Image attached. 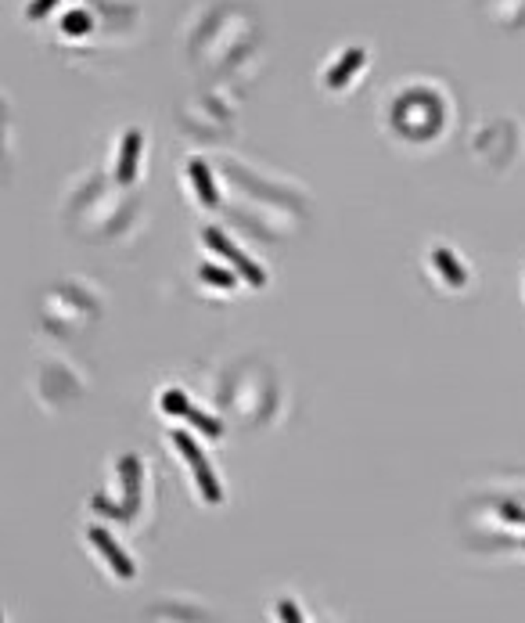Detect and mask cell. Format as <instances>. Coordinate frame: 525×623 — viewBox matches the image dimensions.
I'll return each mask as SVG.
<instances>
[{
    "label": "cell",
    "mask_w": 525,
    "mask_h": 623,
    "mask_svg": "<svg viewBox=\"0 0 525 623\" xmlns=\"http://www.w3.org/2000/svg\"><path fill=\"white\" fill-rule=\"evenodd\" d=\"M432 263H436V271L446 274L450 285H465V281H468V271L457 263V256H453L450 249H436V252H432Z\"/></svg>",
    "instance_id": "8992f818"
},
{
    "label": "cell",
    "mask_w": 525,
    "mask_h": 623,
    "mask_svg": "<svg viewBox=\"0 0 525 623\" xmlns=\"http://www.w3.org/2000/svg\"><path fill=\"white\" fill-rule=\"evenodd\" d=\"M360 62H363V54H360V51L346 54V58H342V69H335V72L328 76V79H331V86H342V79H346V76H349V72H353Z\"/></svg>",
    "instance_id": "52a82bcc"
},
{
    "label": "cell",
    "mask_w": 525,
    "mask_h": 623,
    "mask_svg": "<svg viewBox=\"0 0 525 623\" xmlns=\"http://www.w3.org/2000/svg\"><path fill=\"white\" fill-rule=\"evenodd\" d=\"M173 447L188 458V465H191V476H195V483H198V490H202V497L205 501H223V490H220V480H216V472H212V465L205 461V454L195 447V439L188 436V432H173Z\"/></svg>",
    "instance_id": "6da1fadb"
},
{
    "label": "cell",
    "mask_w": 525,
    "mask_h": 623,
    "mask_svg": "<svg viewBox=\"0 0 525 623\" xmlns=\"http://www.w3.org/2000/svg\"><path fill=\"white\" fill-rule=\"evenodd\" d=\"M137 159H141V134L130 130L122 148H119V162H115V181L119 184H130L137 176Z\"/></svg>",
    "instance_id": "277c9868"
},
{
    "label": "cell",
    "mask_w": 525,
    "mask_h": 623,
    "mask_svg": "<svg viewBox=\"0 0 525 623\" xmlns=\"http://www.w3.org/2000/svg\"><path fill=\"white\" fill-rule=\"evenodd\" d=\"M198 274H202L205 281H216V285H223V288H231V285H234V278H231V274H223V271H212V266H202Z\"/></svg>",
    "instance_id": "ba28073f"
},
{
    "label": "cell",
    "mask_w": 525,
    "mask_h": 623,
    "mask_svg": "<svg viewBox=\"0 0 525 623\" xmlns=\"http://www.w3.org/2000/svg\"><path fill=\"white\" fill-rule=\"evenodd\" d=\"M202 242H205L209 249H216L220 256H227V259H231V266H234V271H238V274H241L245 281H249V285H256V288H259V285H266V274L259 271V263H252V259L245 256V252H241L238 245H231L223 231H216V227L202 231Z\"/></svg>",
    "instance_id": "7a4b0ae2"
},
{
    "label": "cell",
    "mask_w": 525,
    "mask_h": 623,
    "mask_svg": "<svg viewBox=\"0 0 525 623\" xmlns=\"http://www.w3.org/2000/svg\"><path fill=\"white\" fill-rule=\"evenodd\" d=\"M86 537H90V544H98V548H101V555L108 558V566H112L122 580H134V573H137V570H134L130 555L122 551V548L108 537V533H105V529H86Z\"/></svg>",
    "instance_id": "3957f363"
},
{
    "label": "cell",
    "mask_w": 525,
    "mask_h": 623,
    "mask_svg": "<svg viewBox=\"0 0 525 623\" xmlns=\"http://www.w3.org/2000/svg\"><path fill=\"white\" fill-rule=\"evenodd\" d=\"M188 173H191V184H195L202 205H209V210H212V205H220V195H216V181H212L209 166H205L202 159H191V162H188Z\"/></svg>",
    "instance_id": "5b68a950"
}]
</instances>
